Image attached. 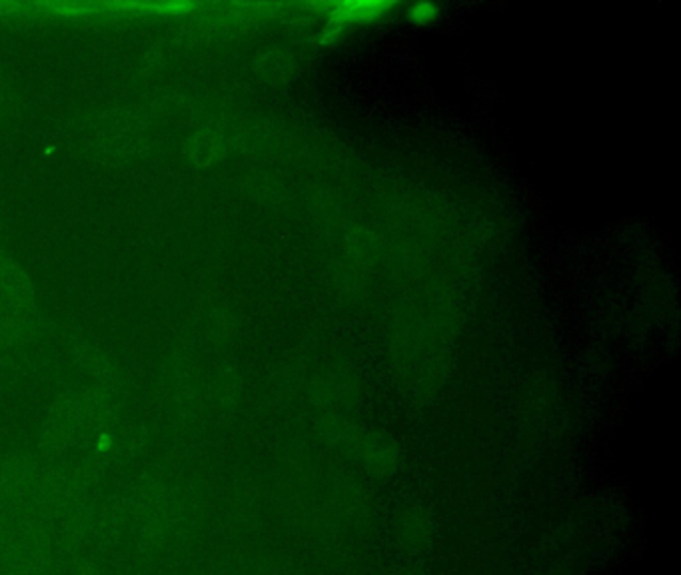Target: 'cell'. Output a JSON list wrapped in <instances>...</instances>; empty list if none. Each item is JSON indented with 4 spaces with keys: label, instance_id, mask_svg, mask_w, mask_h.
<instances>
[{
    "label": "cell",
    "instance_id": "cell-1",
    "mask_svg": "<svg viewBox=\"0 0 681 575\" xmlns=\"http://www.w3.org/2000/svg\"><path fill=\"white\" fill-rule=\"evenodd\" d=\"M388 8L386 2H342L334 10V22L344 26L352 20H363V18H374L379 16Z\"/></svg>",
    "mask_w": 681,
    "mask_h": 575
},
{
    "label": "cell",
    "instance_id": "cell-2",
    "mask_svg": "<svg viewBox=\"0 0 681 575\" xmlns=\"http://www.w3.org/2000/svg\"><path fill=\"white\" fill-rule=\"evenodd\" d=\"M436 4H432V2H420V4H416L412 10H409V15H412V18L414 20H430L432 16H436Z\"/></svg>",
    "mask_w": 681,
    "mask_h": 575
}]
</instances>
